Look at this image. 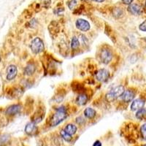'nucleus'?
<instances>
[{
	"instance_id": "f257e3e1",
	"label": "nucleus",
	"mask_w": 146,
	"mask_h": 146,
	"mask_svg": "<svg viewBox=\"0 0 146 146\" xmlns=\"http://www.w3.org/2000/svg\"><path fill=\"white\" fill-rule=\"evenodd\" d=\"M67 117L66 109L64 107H61L58 108L56 112L52 115L51 118L50 120V126H58L59 123H61L62 121H64Z\"/></svg>"
},
{
	"instance_id": "f03ea898",
	"label": "nucleus",
	"mask_w": 146,
	"mask_h": 146,
	"mask_svg": "<svg viewBox=\"0 0 146 146\" xmlns=\"http://www.w3.org/2000/svg\"><path fill=\"white\" fill-rule=\"evenodd\" d=\"M123 92H124V88H123V86H118L113 88L111 91H110L109 93L107 94L106 98L108 101H113V100H116L119 96H122Z\"/></svg>"
},
{
	"instance_id": "7ed1b4c3",
	"label": "nucleus",
	"mask_w": 146,
	"mask_h": 146,
	"mask_svg": "<svg viewBox=\"0 0 146 146\" xmlns=\"http://www.w3.org/2000/svg\"><path fill=\"white\" fill-rule=\"evenodd\" d=\"M31 49L34 53L38 54L42 53L45 49L44 43L40 37H35L31 42Z\"/></svg>"
},
{
	"instance_id": "20e7f679",
	"label": "nucleus",
	"mask_w": 146,
	"mask_h": 146,
	"mask_svg": "<svg viewBox=\"0 0 146 146\" xmlns=\"http://www.w3.org/2000/svg\"><path fill=\"white\" fill-rule=\"evenodd\" d=\"M100 57L101 62L103 64H108L111 62L112 58H113V53H112L111 50L108 48H103L100 51Z\"/></svg>"
},
{
	"instance_id": "39448f33",
	"label": "nucleus",
	"mask_w": 146,
	"mask_h": 146,
	"mask_svg": "<svg viewBox=\"0 0 146 146\" xmlns=\"http://www.w3.org/2000/svg\"><path fill=\"white\" fill-rule=\"evenodd\" d=\"M96 78L100 82H106L110 78V72L105 69H101L96 73Z\"/></svg>"
},
{
	"instance_id": "423d86ee",
	"label": "nucleus",
	"mask_w": 146,
	"mask_h": 146,
	"mask_svg": "<svg viewBox=\"0 0 146 146\" xmlns=\"http://www.w3.org/2000/svg\"><path fill=\"white\" fill-rule=\"evenodd\" d=\"M76 27L80 29L82 32H87L90 29V24L87 21L84 20V19H78L77 20L76 23Z\"/></svg>"
},
{
	"instance_id": "0eeeda50",
	"label": "nucleus",
	"mask_w": 146,
	"mask_h": 146,
	"mask_svg": "<svg viewBox=\"0 0 146 146\" xmlns=\"http://www.w3.org/2000/svg\"><path fill=\"white\" fill-rule=\"evenodd\" d=\"M22 107L21 105H13L6 110V114L7 115H15L21 111Z\"/></svg>"
},
{
	"instance_id": "6e6552de",
	"label": "nucleus",
	"mask_w": 146,
	"mask_h": 146,
	"mask_svg": "<svg viewBox=\"0 0 146 146\" xmlns=\"http://www.w3.org/2000/svg\"><path fill=\"white\" fill-rule=\"evenodd\" d=\"M18 70L15 65H10L7 69V79L8 80H13L16 77Z\"/></svg>"
},
{
	"instance_id": "1a4fd4ad",
	"label": "nucleus",
	"mask_w": 146,
	"mask_h": 146,
	"mask_svg": "<svg viewBox=\"0 0 146 146\" xmlns=\"http://www.w3.org/2000/svg\"><path fill=\"white\" fill-rule=\"evenodd\" d=\"M128 10L129 11L130 13L133 14V15H140L142 13V7L138 4H131L128 7Z\"/></svg>"
},
{
	"instance_id": "9d476101",
	"label": "nucleus",
	"mask_w": 146,
	"mask_h": 146,
	"mask_svg": "<svg viewBox=\"0 0 146 146\" xmlns=\"http://www.w3.org/2000/svg\"><path fill=\"white\" fill-rule=\"evenodd\" d=\"M122 100L125 102H130L132 101V100L135 98V92L131 90H127V91H124L123 94H122Z\"/></svg>"
},
{
	"instance_id": "9b49d317",
	"label": "nucleus",
	"mask_w": 146,
	"mask_h": 146,
	"mask_svg": "<svg viewBox=\"0 0 146 146\" xmlns=\"http://www.w3.org/2000/svg\"><path fill=\"white\" fill-rule=\"evenodd\" d=\"M25 131L29 135H35L37 132V127L34 122H30L26 126Z\"/></svg>"
},
{
	"instance_id": "f8f14e48",
	"label": "nucleus",
	"mask_w": 146,
	"mask_h": 146,
	"mask_svg": "<svg viewBox=\"0 0 146 146\" xmlns=\"http://www.w3.org/2000/svg\"><path fill=\"white\" fill-rule=\"evenodd\" d=\"M145 105V100H142V99H137V100H135L133 102L132 104L131 105V110L135 111V110H139V109H141L144 107Z\"/></svg>"
},
{
	"instance_id": "ddd939ff",
	"label": "nucleus",
	"mask_w": 146,
	"mask_h": 146,
	"mask_svg": "<svg viewBox=\"0 0 146 146\" xmlns=\"http://www.w3.org/2000/svg\"><path fill=\"white\" fill-rule=\"evenodd\" d=\"M64 130L66 133H68L69 135H75L77 131V127L76 126H75L74 124H72V123H70V124H67L64 128Z\"/></svg>"
},
{
	"instance_id": "4468645a",
	"label": "nucleus",
	"mask_w": 146,
	"mask_h": 146,
	"mask_svg": "<svg viewBox=\"0 0 146 146\" xmlns=\"http://www.w3.org/2000/svg\"><path fill=\"white\" fill-rule=\"evenodd\" d=\"M96 111L93 108H88L84 110V115L87 118H94L96 116Z\"/></svg>"
},
{
	"instance_id": "2eb2a0df",
	"label": "nucleus",
	"mask_w": 146,
	"mask_h": 146,
	"mask_svg": "<svg viewBox=\"0 0 146 146\" xmlns=\"http://www.w3.org/2000/svg\"><path fill=\"white\" fill-rule=\"evenodd\" d=\"M88 101V96L86 94H80L77 97L76 103L79 105H84Z\"/></svg>"
},
{
	"instance_id": "dca6fc26",
	"label": "nucleus",
	"mask_w": 146,
	"mask_h": 146,
	"mask_svg": "<svg viewBox=\"0 0 146 146\" xmlns=\"http://www.w3.org/2000/svg\"><path fill=\"white\" fill-rule=\"evenodd\" d=\"M35 70H36V67H35V64H29L27 66V67L25 68V70H24V72L27 75H33L34 73H35Z\"/></svg>"
},
{
	"instance_id": "f3484780",
	"label": "nucleus",
	"mask_w": 146,
	"mask_h": 146,
	"mask_svg": "<svg viewBox=\"0 0 146 146\" xmlns=\"http://www.w3.org/2000/svg\"><path fill=\"white\" fill-rule=\"evenodd\" d=\"M80 47V42L77 37L74 36L72 39L71 41V48L72 50H76L78 48Z\"/></svg>"
},
{
	"instance_id": "a211bd4d",
	"label": "nucleus",
	"mask_w": 146,
	"mask_h": 146,
	"mask_svg": "<svg viewBox=\"0 0 146 146\" xmlns=\"http://www.w3.org/2000/svg\"><path fill=\"white\" fill-rule=\"evenodd\" d=\"M123 14V11L121 8H114L113 10V15L115 18H121Z\"/></svg>"
},
{
	"instance_id": "6ab92c4d",
	"label": "nucleus",
	"mask_w": 146,
	"mask_h": 146,
	"mask_svg": "<svg viewBox=\"0 0 146 146\" xmlns=\"http://www.w3.org/2000/svg\"><path fill=\"white\" fill-rule=\"evenodd\" d=\"M145 115H146V109H144V108L139 109L136 114V117L139 120L143 119V118H145Z\"/></svg>"
},
{
	"instance_id": "aec40b11",
	"label": "nucleus",
	"mask_w": 146,
	"mask_h": 146,
	"mask_svg": "<svg viewBox=\"0 0 146 146\" xmlns=\"http://www.w3.org/2000/svg\"><path fill=\"white\" fill-rule=\"evenodd\" d=\"M60 134H61V136H62V137L64 139L65 141L70 142L72 140V137L71 135H69L68 133H66L64 130H62V131H61Z\"/></svg>"
},
{
	"instance_id": "412c9836",
	"label": "nucleus",
	"mask_w": 146,
	"mask_h": 146,
	"mask_svg": "<svg viewBox=\"0 0 146 146\" xmlns=\"http://www.w3.org/2000/svg\"><path fill=\"white\" fill-rule=\"evenodd\" d=\"M140 133H141L142 137L146 140V123L143 124L141 126V129H140Z\"/></svg>"
},
{
	"instance_id": "4be33fe9",
	"label": "nucleus",
	"mask_w": 146,
	"mask_h": 146,
	"mask_svg": "<svg viewBox=\"0 0 146 146\" xmlns=\"http://www.w3.org/2000/svg\"><path fill=\"white\" fill-rule=\"evenodd\" d=\"M80 42H81L82 44H83L84 45H88V39L86 38V36H85V35H80Z\"/></svg>"
},
{
	"instance_id": "5701e85b",
	"label": "nucleus",
	"mask_w": 146,
	"mask_h": 146,
	"mask_svg": "<svg viewBox=\"0 0 146 146\" xmlns=\"http://www.w3.org/2000/svg\"><path fill=\"white\" fill-rule=\"evenodd\" d=\"M76 5H77L76 0H71V1L69 2L68 4H67L69 8H70V10H73V8L76 6Z\"/></svg>"
},
{
	"instance_id": "b1692460",
	"label": "nucleus",
	"mask_w": 146,
	"mask_h": 146,
	"mask_svg": "<svg viewBox=\"0 0 146 146\" xmlns=\"http://www.w3.org/2000/svg\"><path fill=\"white\" fill-rule=\"evenodd\" d=\"M76 122L78 123V124L83 125V123H85V119L83 118V117H81V116L78 117V118H76Z\"/></svg>"
},
{
	"instance_id": "393cba45",
	"label": "nucleus",
	"mask_w": 146,
	"mask_h": 146,
	"mask_svg": "<svg viewBox=\"0 0 146 146\" xmlns=\"http://www.w3.org/2000/svg\"><path fill=\"white\" fill-rule=\"evenodd\" d=\"M139 29L143 31V32H146V21H145L143 23H142L140 25H139Z\"/></svg>"
},
{
	"instance_id": "a878e982",
	"label": "nucleus",
	"mask_w": 146,
	"mask_h": 146,
	"mask_svg": "<svg viewBox=\"0 0 146 146\" xmlns=\"http://www.w3.org/2000/svg\"><path fill=\"white\" fill-rule=\"evenodd\" d=\"M133 1L134 0H122L123 3L125 4V5H131Z\"/></svg>"
},
{
	"instance_id": "bb28decb",
	"label": "nucleus",
	"mask_w": 146,
	"mask_h": 146,
	"mask_svg": "<svg viewBox=\"0 0 146 146\" xmlns=\"http://www.w3.org/2000/svg\"><path fill=\"white\" fill-rule=\"evenodd\" d=\"M64 8H60V9H57L56 11H55V13H56L57 15H60V14L62 13H63L64 12Z\"/></svg>"
},
{
	"instance_id": "cd10ccee",
	"label": "nucleus",
	"mask_w": 146,
	"mask_h": 146,
	"mask_svg": "<svg viewBox=\"0 0 146 146\" xmlns=\"http://www.w3.org/2000/svg\"><path fill=\"white\" fill-rule=\"evenodd\" d=\"M93 146H102L101 142L99 141V140H96V141L94 143Z\"/></svg>"
},
{
	"instance_id": "c85d7f7f",
	"label": "nucleus",
	"mask_w": 146,
	"mask_h": 146,
	"mask_svg": "<svg viewBox=\"0 0 146 146\" xmlns=\"http://www.w3.org/2000/svg\"><path fill=\"white\" fill-rule=\"evenodd\" d=\"M92 1H94L96 2H103L105 0H92Z\"/></svg>"
},
{
	"instance_id": "c756f323",
	"label": "nucleus",
	"mask_w": 146,
	"mask_h": 146,
	"mask_svg": "<svg viewBox=\"0 0 146 146\" xmlns=\"http://www.w3.org/2000/svg\"><path fill=\"white\" fill-rule=\"evenodd\" d=\"M145 41L146 42V37H145Z\"/></svg>"
},
{
	"instance_id": "7c9ffc66",
	"label": "nucleus",
	"mask_w": 146,
	"mask_h": 146,
	"mask_svg": "<svg viewBox=\"0 0 146 146\" xmlns=\"http://www.w3.org/2000/svg\"><path fill=\"white\" fill-rule=\"evenodd\" d=\"M145 6H146V1H145Z\"/></svg>"
}]
</instances>
